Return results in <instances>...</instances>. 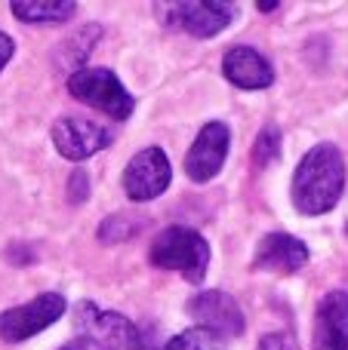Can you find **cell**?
<instances>
[{
	"mask_svg": "<svg viewBox=\"0 0 348 350\" xmlns=\"http://www.w3.org/2000/svg\"><path fill=\"white\" fill-rule=\"evenodd\" d=\"M16 12V18L22 22H37V25H49V22H68L77 12V3L71 0H55V3H34V0H12L10 6Z\"/></svg>",
	"mask_w": 348,
	"mask_h": 350,
	"instance_id": "cell-14",
	"label": "cell"
},
{
	"mask_svg": "<svg viewBox=\"0 0 348 350\" xmlns=\"http://www.w3.org/2000/svg\"><path fill=\"white\" fill-rule=\"evenodd\" d=\"M308 261V246L290 234H269L256 246L253 255V267L256 271H271V273H296L302 271Z\"/></svg>",
	"mask_w": 348,
	"mask_h": 350,
	"instance_id": "cell-12",
	"label": "cell"
},
{
	"mask_svg": "<svg viewBox=\"0 0 348 350\" xmlns=\"http://www.w3.org/2000/svg\"><path fill=\"white\" fill-rule=\"evenodd\" d=\"M68 197L74 200V203H84L86 200V175H84V170H74L71 172V178H68Z\"/></svg>",
	"mask_w": 348,
	"mask_h": 350,
	"instance_id": "cell-19",
	"label": "cell"
},
{
	"mask_svg": "<svg viewBox=\"0 0 348 350\" xmlns=\"http://www.w3.org/2000/svg\"><path fill=\"white\" fill-rule=\"evenodd\" d=\"M228 145H232V133H228L225 123L213 120L197 133L195 145L188 148V157H185V172L191 181L203 185V181L216 178L225 166L228 157Z\"/></svg>",
	"mask_w": 348,
	"mask_h": 350,
	"instance_id": "cell-8",
	"label": "cell"
},
{
	"mask_svg": "<svg viewBox=\"0 0 348 350\" xmlns=\"http://www.w3.org/2000/svg\"><path fill=\"white\" fill-rule=\"evenodd\" d=\"M222 74L240 90H265V86L275 83V68L250 46L228 49L225 59H222Z\"/></svg>",
	"mask_w": 348,
	"mask_h": 350,
	"instance_id": "cell-13",
	"label": "cell"
},
{
	"mask_svg": "<svg viewBox=\"0 0 348 350\" xmlns=\"http://www.w3.org/2000/svg\"><path fill=\"white\" fill-rule=\"evenodd\" d=\"M62 350H84L80 345H68V347H62Z\"/></svg>",
	"mask_w": 348,
	"mask_h": 350,
	"instance_id": "cell-22",
	"label": "cell"
},
{
	"mask_svg": "<svg viewBox=\"0 0 348 350\" xmlns=\"http://www.w3.org/2000/svg\"><path fill=\"white\" fill-rule=\"evenodd\" d=\"M12 53H16V43H12L6 34H0V71H3L6 62L12 59Z\"/></svg>",
	"mask_w": 348,
	"mask_h": 350,
	"instance_id": "cell-20",
	"label": "cell"
},
{
	"mask_svg": "<svg viewBox=\"0 0 348 350\" xmlns=\"http://www.w3.org/2000/svg\"><path fill=\"white\" fill-rule=\"evenodd\" d=\"M188 314L201 323V329L213 335H228V338H238L244 335V310L238 308L228 292L210 289V292H197L188 301Z\"/></svg>",
	"mask_w": 348,
	"mask_h": 350,
	"instance_id": "cell-9",
	"label": "cell"
},
{
	"mask_svg": "<svg viewBox=\"0 0 348 350\" xmlns=\"http://www.w3.org/2000/svg\"><path fill=\"white\" fill-rule=\"evenodd\" d=\"M259 350H299V345H296V335L290 332H271L259 341Z\"/></svg>",
	"mask_w": 348,
	"mask_h": 350,
	"instance_id": "cell-18",
	"label": "cell"
},
{
	"mask_svg": "<svg viewBox=\"0 0 348 350\" xmlns=\"http://www.w3.org/2000/svg\"><path fill=\"white\" fill-rule=\"evenodd\" d=\"M170 178H173V166L166 160V154L160 148H145L123 170V191H127L129 200L145 203V200L160 197L170 187Z\"/></svg>",
	"mask_w": 348,
	"mask_h": 350,
	"instance_id": "cell-6",
	"label": "cell"
},
{
	"mask_svg": "<svg viewBox=\"0 0 348 350\" xmlns=\"http://www.w3.org/2000/svg\"><path fill=\"white\" fill-rule=\"evenodd\" d=\"M68 310L65 298L59 292H47V295H37L34 301L18 304L0 314V338L16 345V341H28L37 332H43L47 326H53L62 314Z\"/></svg>",
	"mask_w": 348,
	"mask_h": 350,
	"instance_id": "cell-5",
	"label": "cell"
},
{
	"mask_svg": "<svg viewBox=\"0 0 348 350\" xmlns=\"http://www.w3.org/2000/svg\"><path fill=\"white\" fill-rule=\"evenodd\" d=\"M345 191V160L330 142L314 145L293 175V206L302 215H324Z\"/></svg>",
	"mask_w": 348,
	"mask_h": 350,
	"instance_id": "cell-1",
	"label": "cell"
},
{
	"mask_svg": "<svg viewBox=\"0 0 348 350\" xmlns=\"http://www.w3.org/2000/svg\"><path fill=\"white\" fill-rule=\"evenodd\" d=\"M148 261L160 271H176L182 273L188 283H203L210 267V246L197 230L173 224V228L160 230L154 237L151 249H148Z\"/></svg>",
	"mask_w": 348,
	"mask_h": 350,
	"instance_id": "cell-2",
	"label": "cell"
},
{
	"mask_svg": "<svg viewBox=\"0 0 348 350\" xmlns=\"http://www.w3.org/2000/svg\"><path fill=\"white\" fill-rule=\"evenodd\" d=\"M234 18V3H219V0H197V3H173L170 25L182 28L185 34L207 40L225 31Z\"/></svg>",
	"mask_w": 348,
	"mask_h": 350,
	"instance_id": "cell-10",
	"label": "cell"
},
{
	"mask_svg": "<svg viewBox=\"0 0 348 350\" xmlns=\"http://www.w3.org/2000/svg\"><path fill=\"white\" fill-rule=\"evenodd\" d=\"M68 92L77 102L90 105V108L102 111V114L114 117V120H127L133 114V96L123 90L114 71L108 68H77L68 77Z\"/></svg>",
	"mask_w": 348,
	"mask_h": 350,
	"instance_id": "cell-3",
	"label": "cell"
},
{
	"mask_svg": "<svg viewBox=\"0 0 348 350\" xmlns=\"http://www.w3.org/2000/svg\"><path fill=\"white\" fill-rule=\"evenodd\" d=\"M74 332L96 350H133L139 341L136 326L117 310H99L84 301L74 308Z\"/></svg>",
	"mask_w": 348,
	"mask_h": 350,
	"instance_id": "cell-4",
	"label": "cell"
},
{
	"mask_svg": "<svg viewBox=\"0 0 348 350\" xmlns=\"http://www.w3.org/2000/svg\"><path fill=\"white\" fill-rule=\"evenodd\" d=\"M259 10H262V12H269V10H277V3H275V0H262V3H259Z\"/></svg>",
	"mask_w": 348,
	"mask_h": 350,
	"instance_id": "cell-21",
	"label": "cell"
},
{
	"mask_svg": "<svg viewBox=\"0 0 348 350\" xmlns=\"http://www.w3.org/2000/svg\"><path fill=\"white\" fill-rule=\"evenodd\" d=\"M314 350H348V292L336 289L318 304Z\"/></svg>",
	"mask_w": 348,
	"mask_h": 350,
	"instance_id": "cell-11",
	"label": "cell"
},
{
	"mask_svg": "<svg viewBox=\"0 0 348 350\" xmlns=\"http://www.w3.org/2000/svg\"><path fill=\"white\" fill-rule=\"evenodd\" d=\"M53 145L65 160H86L111 145V129L90 117H59L53 123Z\"/></svg>",
	"mask_w": 348,
	"mask_h": 350,
	"instance_id": "cell-7",
	"label": "cell"
},
{
	"mask_svg": "<svg viewBox=\"0 0 348 350\" xmlns=\"http://www.w3.org/2000/svg\"><path fill=\"white\" fill-rule=\"evenodd\" d=\"M142 228V221H136V218H129L127 212L123 215H111L108 221L99 228V240L102 243H117V240H127V237H133L136 230Z\"/></svg>",
	"mask_w": 348,
	"mask_h": 350,
	"instance_id": "cell-17",
	"label": "cell"
},
{
	"mask_svg": "<svg viewBox=\"0 0 348 350\" xmlns=\"http://www.w3.org/2000/svg\"><path fill=\"white\" fill-rule=\"evenodd\" d=\"M166 350H228L222 345L219 335L207 332V329H185L166 345Z\"/></svg>",
	"mask_w": 348,
	"mask_h": 350,
	"instance_id": "cell-15",
	"label": "cell"
},
{
	"mask_svg": "<svg viewBox=\"0 0 348 350\" xmlns=\"http://www.w3.org/2000/svg\"><path fill=\"white\" fill-rule=\"evenodd\" d=\"M253 160L256 166H269L281 160V133L277 126H265L256 139V148H253Z\"/></svg>",
	"mask_w": 348,
	"mask_h": 350,
	"instance_id": "cell-16",
	"label": "cell"
}]
</instances>
